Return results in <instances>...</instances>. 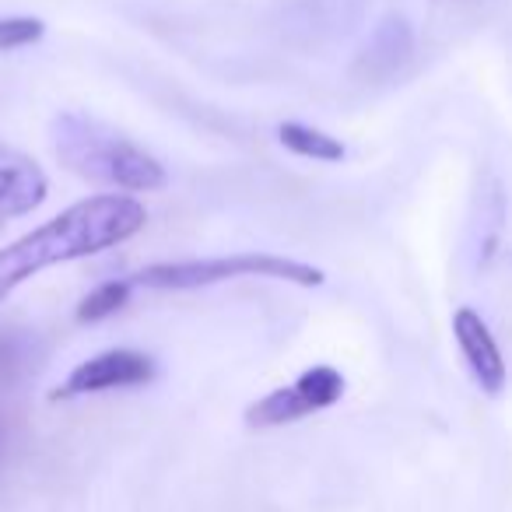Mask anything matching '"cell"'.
<instances>
[{"label": "cell", "mask_w": 512, "mask_h": 512, "mask_svg": "<svg viewBox=\"0 0 512 512\" xmlns=\"http://www.w3.org/2000/svg\"><path fill=\"white\" fill-rule=\"evenodd\" d=\"M453 337H456V348H460L463 362H467L470 376L474 383L481 386L488 397H498L505 390V358L502 348H498L495 334L488 330V323L481 320V313H474L470 306L456 309L453 313Z\"/></svg>", "instance_id": "cell-6"}, {"label": "cell", "mask_w": 512, "mask_h": 512, "mask_svg": "<svg viewBox=\"0 0 512 512\" xmlns=\"http://www.w3.org/2000/svg\"><path fill=\"white\" fill-rule=\"evenodd\" d=\"M130 292H134V281H102L99 288L81 299L78 306V323H102L109 316H116L123 306L130 302Z\"/></svg>", "instance_id": "cell-10"}, {"label": "cell", "mask_w": 512, "mask_h": 512, "mask_svg": "<svg viewBox=\"0 0 512 512\" xmlns=\"http://www.w3.org/2000/svg\"><path fill=\"white\" fill-rule=\"evenodd\" d=\"M344 397V376L334 365H313L292 386H278L267 397L253 400L246 407L249 428H281L309 418L316 411H327Z\"/></svg>", "instance_id": "cell-4"}, {"label": "cell", "mask_w": 512, "mask_h": 512, "mask_svg": "<svg viewBox=\"0 0 512 512\" xmlns=\"http://www.w3.org/2000/svg\"><path fill=\"white\" fill-rule=\"evenodd\" d=\"M235 278H267L285 281L299 288H320L327 274L302 260L271 253H235V256H207V260H176V264H151L134 278L141 288H158V292H190V288L221 285Z\"/></svg>", "instance_id": "cell-3"}, {"label": "cell", "mask_w": 512, "mask_h": 512, "mask_svg": "<svg viewBox=\"0 0 512 512\" xmlns=\"http://www.w3.org/2000/svg\"><path fill=\"white\" fill-rule=\"evenodd\" d=\"M46 193H50L46 172L29 155L0 141V228L11 218H25L36 211Z\"/></svg>", "instance_id": "cell-7"}, {"label": "cell", "mask_w": 512, "mask_h": 512, "mask_svg": "<svg viewBox=\"0 0 512 512\" xmlns=\"http://www.w3.org/2000/svg\"><path fill=\"white\" fill-rule=\"evenodd\" d=\"M278 141L285 144L292 155L299 158H313V162H341L348 151L337 137H330L327 130L309 127V123H281L278 127Z\"/></svg>", "instance_id": "cell-8"}, {"label": "cell", "mask_w": 512, "mask_h": 512, "mask_svg": "<svg viewBox=\"0 0 512 512\" xmlns=\"http://www.w3.org/2000/svg\"><path fill=\"white\" fill-rule=\"evenodd\" d=\"M144 225H148V211L141 200L127 193H99V197L78 200L46 225L32 228L0 249V302L29 278L43 274L46 267L106 253L134 239Z\"/></svg>", "instance_id": "cell-1"}, {"label": "cell", "mask_w": 512, "mask_h": 512, "mask_svg": "<svg viewBox=\"0 0 512 512\" xmlns=\"http://www.w3.org/2000/svg\"><path fill=\"white\" fill-rule=\"evenodd\" d=\"M50 141L67 172L113 193H155L169 183V172L151 151L78 109H67L50 123Z\"/></svg>", "instance_id": "cell-2"}, {"label": "cell", "mask_w": 512, "mask_h": 512, "mask_svg": "<svg viewBox=\"0 0 512 512\" xmlns=\"http://www.w3.org/2000/svg\"><path fill=\"white\" fill-rule=\"evenodd\" d=\"M151 379H155V358L134 348H113L74 365L64 383L50 393V400H78L92 397V393L130 390V386H144Z\"/></svg>", "instance_id": "cell-5"}, {"label": "cell", "mask_w": 512, "mask_h": 512, "mask_svg": "<svg viewBox=\"0 0 512 512\" xmlns=\"http://www.w3.org/2000/svg\"><path fill=\"white\" fill-rule=\"evenodd\" d=\"M36 369V341L29 330L0 327V390H11Z\"/></svg>", "instance_id": "cell-9"}, {"label": "cell", "mask_w": 512, "mask_h": 512, "mask_svg": "<svg viewBox=\"0 0 512 512\" xmlns=\"http://www.w3.org/2000/svg\"><path fill=\"white\" fill-rule=\"evenodd\" d=\"M46 36V25L39 18H0V53L36 46Z\"/></svg>", "instance_id": "cell-11"}, {"label": "cell", "mask_w": 512, "mask_h": 512, "mask_svg": "<svg viewBox=\"0 0 512 512\" xmlns=\"http://www.w3.org/2000/svg\"><path fill=\"white\" fill-rule=\"evenodd\" d=\"M0 453H4V421H0Z\"/></svg>", "instance_id": "cell-12"}]
</instances>
